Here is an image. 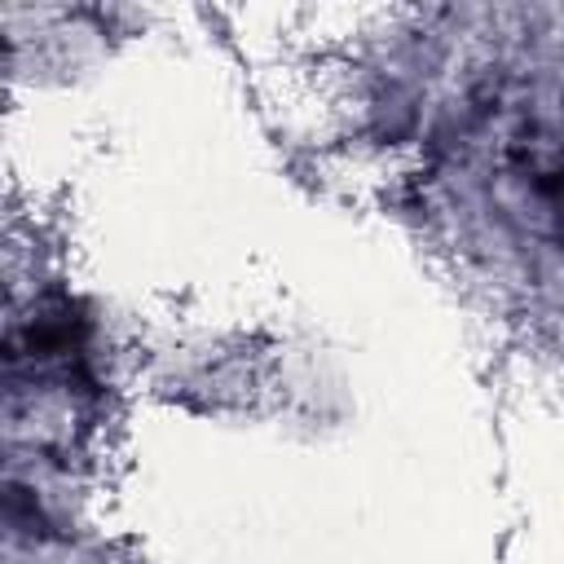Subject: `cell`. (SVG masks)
Returning <instances> with one entry per match:
<instances>
[{
  "label": "cell",
  "mask_w": 564,
  "mask_h": 564,
  "mask_svg": "<svg viewBox=\"0 0 564 564\" xmlns=\"http://www.w3.org/2000/svg\"><path fill=\"white\" fill-rule=\"evenodd\" d=\"M502 167L529 216L564 242V132L551 119H520L507 132Z\"/></svg>",
  "instance_id": "1"
}]
</instances>
